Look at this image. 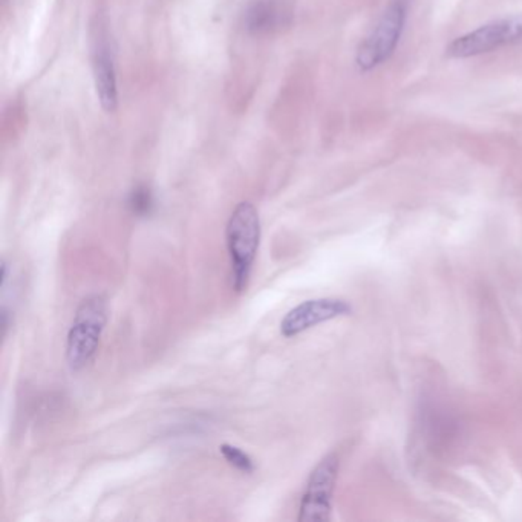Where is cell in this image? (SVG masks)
Here are the masks:
<instances>
[{
    "instance_id": "1",
    "label": "cell",
    "mask_w": 522,
    "mask_h": 522,
    "mask_svg": "<svg viewBox=\"0 0 522 522\" xmlns=\"http://www.w3.org/2000/svg\"><path fill=\"white\" fill-rule=\"evenodd\" d=\"M261 218L252 202L237 204L226 228L227 250L232 264L233 288L246 290L261 244Z\"/></svg>"
},
{
    "instance_id": "2",
    "label": "cell",
    "mask_w": 522,
    "mask_h": 522,
    "mask_svg": "<svg viewBox=\"0 0 522 522\" xmlns=\"http://www.w3.org/2000/svg\"><path fill=\"white\" fill-rule=\"evenodd\" d=\"M108 324V304L103 296H89L77 308L66 339V362L71 371L88 368L97 355Z\"/></svg>"
},
{
    "instance_id": "3",
    "label": "cell",
    "mask_w": 522,
    "mask_h": 522,
    "mask_svg": "<svg viewBox=\"0 0 522 522\" xmlns=\"http://www.w3.org/2000/svg\"><path fill=\"white\" fill-rule=\"evenodd\" d=\"M408 8H410L408 0H392L388 8L384 10L379 24L366 37L365 42L360 44L359 51H357L355 62L360 71L368 72V71L374 70L394 54L404 30Z\"/></svg>"
},
{
    "instance_id": "4",
    "label": "cell",
    "mask_w": 522,
    "mask_h": 522,
    "mask_svg": "<svg viewBox=\"0 0 522 522\" xmlns=\"http://www.w3.org/2000/svg\"><path fill=\"white\" fill-rule=\"evenodd\" d=\"M339 457L328 453L311 470L299 506V522L330 521L335 483L339 475Z\"/></svg>"
},
{
    "instance_id": "5",
    "label": "cell",
    "mask_w": 522,
    "mask_h": 522,
    "mask_svg": "<svg viewBox=\"0 0 522 522\" xmlns=\"http://www.w3.org/2000/svg\"><path fill=\"white\" fill-rule=\"evenodd\" d=\"M522 40V15H513L506 19L495 20L478 30L461 35L449 44V57L469 59L475 55L486 54L499 50L508 44H517Z\"/></svg>"
},
{
    "instance_id": "6",
    "label": "cell",
    "mask_w": 522,
    "mask_h": 522,
    "mask_svg": "<svg viewBox=\"0 0 522 522\" xmlns=\"http://www.w3.org/2000/svg\"><path fill=\"white\" fill-rule=\"evenodd\" d=\"M351 311L353 308L348 302L335 297H321L302 302L288 311L282 319L281 334L286 339L296 337L314 326L351 314Z\"/></svg>"
},
{
    "instance_id": "7",
    "label": "cell",
    "mask_w": 522,
    "mask_h": 522,
    "mask_svg": "<svg viewBox=\"0 0 522 522\" xmlns=\"http://www.w3.org/2000/svg\"><path fill=\"white\" fill-rule=\"evenodd\" d=\"M94 79L102 108L108 113L115 112L119 106V92L112 60L108 55H99L95 60Z\"/></svg>"
},
{
    "instance_id": "8",
    "label": "cell",
    "mask_w": 522,
    "mask_h": 522,
    "mask_svg": "<svg viewBox=\"0 0 522 522\" xmlns=\"http://www.w3.org/2000/svg\"><path fill=\"white\" fill-rule=\"evenodd\" d=\"M281 10L275 0H256L246 11V28L252 33H266L279 24Z\"/></svg>"
},
{
    "instance_id": "9",
    "label": "cell",
    "mask_w": 522,
    "mask_h": 522,
    "mask_svg": "<svg viewBox=\"0 0 522 522\" xmlns=\"http://www.w3.org/2000/svg\"><path fill=\"white\" fill-rule=\"evenodd\" d=\"M219 452H221L222 457L226 459L227 463L233 466V468L239 470L242 473L255 472V461H253L252 457L248 453L244 452L242 449L233 446V444L224 443L219 446Z\"/></svg>"
},
{
    "instance_id": "10",
    "label": "cell",
    "mask_w": 522,
    "mask_h": 522,
    "mask_svg": "<svg viewBox=\"0 0 522 522\" xmlns=\"http://www.w3.org/2000/svg\"><path fill=\"white\" fill-rule=\"evenodd\" d=\"M129 204H130L133 213L146 215V213L150 212V208L153 206L152 193L148 188H135L132 195H130Z\"/></svg>"
}]
</instances>
